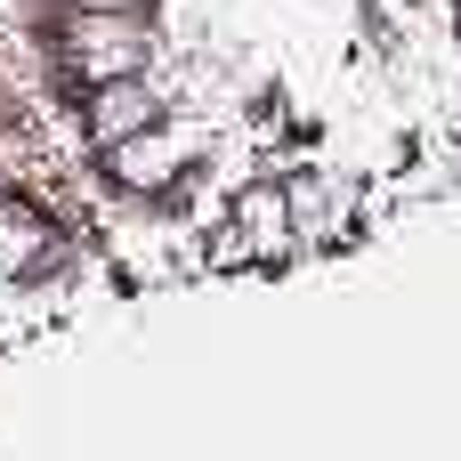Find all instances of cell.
<instances>
[{
	"mask_svg": "<svg viewBox=\"0 0 461 461\" xmlns=\"http://www.w3.org/2000/svg\"><path fill=\"white\" fill-rule=\"evenodd\" d=\"M284 194H292V227H300V251H308V243H340V235L357 227V186H348L340 170H324V162L292 170V178H284Z\"/></svg>",
	"mask_w": 461,
	"mask_h": 461,
	"instance_id": "obj_5",
	"label": "cell"
},
{
	"mask_svg": "<svg viewBox=\"0 0 461 461\" xmlns=\"http://www.w3.org/2000/svg\"><path fill=\"white\" fill-rule=\"evenodd\" d=\"M49 259H57V235H49V219H41L32 203L0 194V276H8V284H24V276H41Z\"/></svg>",
	"mask_w": 461,
	"mask_h": 461,
	"instance_id": "obj_6",
	"label": "cell"
},
{
	"mask_svg": "<svg viewBox=\"0 0 461 461\" xmlns=\"http://www.w3.org/2000/svg\"><path fill=\"white\" fill-rule=\"evenodd\" d=\"M65 65L73 81H113V73H154L162 57V32H154V8H73L65 16Z\"/></svg>",
	"mask_w": 461,
	"mask_h": 461,
	"instance_id": "obj_1",
	"label": "cell"
},
{
	"mask_svg": "<svg viewBox=\"0 0 461 461\" xmlns=\"http://www.w3.org/2000/svg\"><path fill=\"white\" fill-rule=\"evenodd\" d=\"M65 8H162V0H65Z\"/></svg>",
	"mask_w": 461,
	"mask_h": 461,
	"instance_id": "obj_8",
	"label": "cell"
},
{
	"mask_svg": "<svg viewBox=\"0 0 461 461\" xmlns=\"http://www.w3.org/2000/svg\"><path fill=\"white\" fill-rule=\"evenodd\" d=\"M41 324H49V300H32V276H24V284H8V276H0V357H8V348H24Z\"/></svg>",
	"mask_w": 461,
	"mask_h": 461,
	"instance_id": "obj_7",
	"label": "cell"
},
{
	"mask_svg": "<svg viewBox=\"0 0 461 461\" xmlns=\"http://www.w3.org/2000/svg\"><path fill=\"white\" fill-rule=\"evenodd\" d=\"M162 81L154 73H113V81H89V97H81V130H89V146L105 154V146H122V138H138V130H154L162 122Z\"/></svg>",
	"mask_w": 461,
	"mask_h": 461,
	"instance_id": "obj_4",
	"label": "cell"
},
{
	"mask_svg": "<svg viewBox=\"0 0 461 461\" xmlns=\"http://www.w3.org/2000/svg\"><path fill=\"white\" fill-rule=\"evenodd\" d=\"M194 146H203V130H178V122L162 113L154 130H138V138L105 146V170H113V186H122V194L154 203V194H170V186L194 170Z\"/></svg>",
	"mask_w": 461,
	"mask_h": 461,
	"instance_id": "obj_2",
	"label": "cell"
},
{
	"mask_svg": "<svg viewBox=\"0 0 461 461\" xmlns=\"http://www.w3.org/2000/svg\"><path fill=\"white\" fill-rule=\"evenodd\" d=\"M446 8H454V16H461V0H446Z\"/></svg>",
	"mask_w": 461,
	"mask_h": 461,
	"instance_id": "obj_9",
	"label": "cell"
},
{
	"mask_svg": "<svg viewBox=\"0 0 461 461\" xmlns=\"http://www.w3.org/2000/svg\"><path fill=\"white\" fill-rule=\"evenodd\" d=\"M227 235L243 243L251 267H292V259H300V227H292L284 178H243V186H235V211H227Z\"/></svg>",
	"mask_w": 461,
	"mask_h": 461,
	"instance_id": "obj_3",
	"label": "cell"
}]
</instances>
